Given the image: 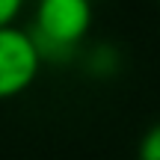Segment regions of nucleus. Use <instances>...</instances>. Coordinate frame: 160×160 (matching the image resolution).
I'll return each instance as SVG.
<instances>
[{"instance_id": "nucleus-1", "label": "nucleus", "mask_w": 160, "mask_h": 160, "mask_svg": "<svg viewBox=\"0 0 160 160\" xmlns=\"http://www.w3.org/2000/svg\"><path fill=\"white\" fill-rule=\"evenodd\" d=\"M92 27V0H39L36 45L39 51H68Z\"/></svg>"}, {"instance_id": "nucleus-2", "label": "nucleus", "mask_w": 160, "mask_h": 160, "mask_svg": "<svg viewBox=\"0 0 160 160\" xmlns=\"http://www.w3.org/2000/svg\"><path fill=\"white\" fill-rule=\"evenodd\" d=\"M42 65V51L36 39L15 24L0 27V101L15 98L33 86Z\"/></svg>"}, {"instance_id": "nucleus-3", "label": "nucleus", "mask_w": 160, "mask_h": 160, "mask_svg": "<svg viewBox=\"0 0 160 160\" xmlns=\"http://www.w3.org/2000/svg\"><path fill=\"white\" fill-rule=\"evenodd\" d=\"M137 160H160V122H154L142 133L137 145Z\"/></svg>"}, {"instance_id": "nucleus-4", "label": "nucleus", "mask_w": 160, "mask_h": 160, "mask_svg": "<svg viewBox=\"0 0 160 160\" xmlns=\"http://www.w3.org/2000/svg\"><path fill=\"white\" fill-rule=\"evenodd\" d=\"M24 0H0V27L6 24H15V18L21 15Z\"/></svg>"}]
</instances>
